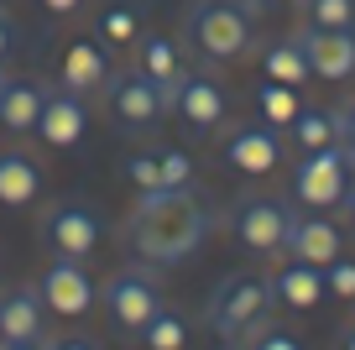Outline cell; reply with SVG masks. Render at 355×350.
I'll use <instances>...</instances> for the list:
<instances>
[{"mask_svg": "<svg viewBox=\"0 0 355 350\" xmlns=\"http://www.w3.org/2000/svg\"><path fill=\"white\" fill-rule=\"evenodd\" d=\"M58 78H63V89L68 94H94V89H105L110 84V53H105L100 42H68L63 47V63H58Z\"/></svg>", "mask_w": 355, "mask_h": 350, "instance_id": "2e32d148", "label": "cell"}, {"mask_svg": "<svg viewBox=\"0 0 355 350\" xmlns=\"http://www.w3.org/2000/svg\"><path fill=\"white\" fill-rule=\"evenodd\" d=\"M84 131H89V110L78 105V94H68V89H47L37 136H42L47 147H58V152H68V147L84 142Z\"/></svg>", "mask_w": 355, "mask_h": 350, "instance_id": "9a60e30c", "label": "cell"}, {"mask_svg": "<svg viewBox=\"0 0 355 350\" xmlns=\"http://www.w3.org/2000/svg\"><path fill=\"white\" fill-rule=\"evenodd\" d=\"M183 32L204 63H235L251 47V16L241 0H193Z\"/></svg>", "mask_w": 355, "mask_h": 350, "instance_id": "3957f363", "label": "cell"}, {"mask_svg": "<svg viewBox=\"0 0 355 350\" xmlns=\"http://www.w3.org/2000/svg\"><path fill=\"white\" fill-rule=\"evenodd\" d=\"M157 178H162V188H189L193 183V162L189 152H157Z\"/></svg>", "mask_w": 355, "mask_h": 350, "instance_id": "4316f807", "label": "cell"}, {"mask_svg": "<svg viewBox=\"0 0 355 350\" xmlns=\"http://www.w3.org/2000/svg\"><path fill=\"white\" fill-rule=\"evenodd\" d=\"M16 340H42V293L37 288L0 293V345H16Z\"/></svg>", "mask_w": 355, "mask_h": 350, "instance_id": "ac0fdd59", "label": "cell"}, {"mask_svg": "<svg viewBox=\"0 0 355 350\" xmlns=\"http://www.w3.org/2000/svg\"><path fill=\"white\" fill-rule=\"evenodd\" d=\"M6 84H11V78H6V63H0V94H6Z\"/></svg>", "mask_w": 355, "mask_h": 350, "instance_id": "f35d334b", "label": "cell"}, {"mask_svg": "<svg viewBox=\"0 0 355 350\" xmlns=\"http://www.w3.org/2000/svg\"><path fill=\"white\" fill-rule=\"evenodd\" d=\"M47 350H94V340H53V345H47Z\"/></svg>", "mask_w": 355, "mask_h": 350, "instance_id": "e575fe53", "label": "cell"}, {"mask_svg": "<svg viewBox=\"0 0 355 350\" xmlns=\"http://www.w3.org/2000/svg\"><path fill=\"white\" fill-rule=\"evenodd\" d=\"M209 241V209L189 188H146L125 215V246L146 267H178Z\"/></svg>", "mask_w": 355, "mask_h": 350, "instance_id": "6da1fadb", "label": "cell"}, {"mask_svg": "<svg viewBox=\"0 0 355 350\" xmlns=\"http://www.w3.org/2000/svg\"><path fill=\"white\" fill-rule=\"evenodd\" d=\"M261 78H272V84H293V89H303L313 78V68H309V58H303V47H298V37H288V42H272L261 53Z\"/></svg>", "mask_w": 355, "mask_h": 350, "instance_id": "7402d4cb", "label": "cell"}, {"mask_svg": "<svg viewBox=\"0 0 355 350\" xmlns=\"http://www.w3.org/2000/svg\"><path fill=\"white\" fill-rule=\"evenodd\" d=\"M157 308H162V293H157L146 267H125V272H115L105 283V314H110V324L121 335H136Z\"/></svg>", "mask_w": 355, "mask_h": 350, "instance_id": "ba28073f", "label": "cell"}, {"mask_svg": "<svg viewBox=\"0 0 355 350\" xmlns=\"http://www.w3.org/2000/svg\"><path fill=\"white\" fill-rule=\"evenodd\" d=\"M0 350H47V340H16V345H0Z\"/></svg>", "mask_w": 355, "mask_h": 350, "instance_id": "8d00e7d4", "label": "cell"}, {"mask_svg": "<svg viewBox=\"0 0 355 350\" xmlns=\"http://www.w3.org/2000/svg\"><path fill=\"white\" fill-rule=\"evenodd\" d=\"M272 303H277V298H272V277H251V272L225 277V283L214 288V298H209V329L230 350H241L245 340L266 324Z\"/></svg>", "mask_w": 355, "mask_h": 350, "instance_id": "7a4b0ae2", "label": "cell"}, {"mask_svg": "<svg viewBox=\"0 0 355 350\" xmlns=\"http://www.w3.org/2000/svg\"><path fill=\"white\" fill-rule=\"evenodd\" d=\"M293 147L298 152H319V147H334L340 142V126H334V110H319V105H303L298 121L288 126Z\"/></svg>", "mask_w": 355, "mask_h": 350, "instance_id": "cb8c5ba5", "label": "cell"}, {"mask_svg": "<svg viewBox=\"0 0 355 350\" xmlns=\"http://www.w3.org/2000/svg\"><path fill=\"white\" fill-rule=\"evenodd\" d=\"M329 293L324 288V267H309V262H288L282 272H272V298L293 314H309L319 308V298Z\"/></svg>", "mask_w": 355, "mask_h": 350, "instance_id": "d6986e66", "label": "cell"}, {"mask_svg": "<svg viewBox=\"0 0 355 350\" xmlns=\"http://www.w3.org/2000/svg\"><path fill=\"white\" fill-rule=\"evenodd\" d=\"M167 115H178V121H183V131L209 136V131H220V126H225V115H230V99H225L220 78L189 74L183 84H178V94L167 99Z\"/></svg>", "mask_w": 355, "mask_h": 350, "instance_id": "9c48e42d", "label": "cell"}, {"mask_svg": "<svg viewBox=\"0 0 355 350\" xmlns=\"http://www.w3.org/2000/svg\"><path fill=\"white\" fill-rule=\"evenodd\" d=\"M0 6H6V0H0Z\"/></svg>", "mask_w": 355, "mask_h": 350, "instance_id": "ab89813d", "label": "cell"}, {"mask_svg": "<svg viewBox=\"0 0 355 350\" xmlns=\"http://www.w3.org/2000/svg\"><path fill=\"white\" fill-rule=\"evenodd\" d=\"M141 32H146L141 0H105L100 16H94V42H100L105 53H121V47L141 42Z\"/></svg>", "mask_w": 355, "mask_h": 350, "instance_id": "e0dca14e", "label": "cell"}, {"mask_svg": "<svg viewBox=\"0 0 355 350\" xmlns=\"http://www.w3.org/2000/svg\"><path fill=\"white\" fill-rule=\"evenodd\" d=\"M42 6H47V11H53V16H73L78 6H84V0H42Z\"/></svg>", "mask_w": 355, "mask_h": 350, "instance_id": "836d02e7", "label": "cell"}, {"mask_svg": "<svg viewBox=\"0 0 355 350\" xmlns=\"http://www.w3.org/2000/svg\"><path fill=\"white\" fill-rule=\"evenodd\" d=\"M345 188H350V167H345V147H319V152H303L298 173H293V199L303 209H340Z\"/></svg>", "mask_w": 355, "mask_h": 350, "instance_id": "5b68a950", "label": "cell"}, {"mask_svg": "<svg viewBox=\"0 0 355 350\" xmlns=\"http://www.w3.org/2000/svg\"><path fill=\"white\" fill-rule=\"evenodd\" d=\"M340 350H355V324H350V329L340 335Z\"/></svg>", "mask_w": 355, "mask_h": 350, "instance_id": "74e56055", "label": "cell"}, {"mask_svg": "<svg viewBox=\"0 0 355 350\" xmlns=\"http://www.w3.org/2000/svg\"><path fill=\"white\" fill-rule=\"evenodd\" d=\"M298 11L309 26H334V32H355V0H298Z\"/></svg>", "mask_w": 355, "mask_h": 350, "instance_id": "484cf974", "label": "cell"}, {"mask_svg": "<svg viewBox=\"0 0 355 350\" xmlns=\"http://www.w3.org/2000/svg\"><path fill=\"white\" fill-rule=\"evenodd\" d=\"M105 105H110V121L121 126L125 136H146L152 126H162V115H167V99H162V89L152 84L146 74H136V68H121V74L105 84Z\"/></svg>", "mask_w": 355, "mask_h": 350, "instance_id": "277c9868", "label": "cell"}, {"mask_svg": "<svg viewBox=\"0 0 355 350\" xmlns=\"http://www.w3.org/2000/svg\"><path fill=\"white\" fill-rule=\"evenodd\" d=\"M324 288H329L334 298H355V262H345V256H334V262L324 267Z\"/></svg>", "mask_w": 355, "mask_h": 350, "instance_id": "f1b7e54d", "label": "cell"}, {"mask_svg": "<svg viewBox=\"0 0 355 350\" xmlns=\"http://www.w3.org/2000/svg\"><path fill=\"white\" fill-rule=\"evenodd\" d=\"M42 194V167L16 147H0V204L6 209H26Z\"/></svg>", "mask_w": 355, "mask_h": 350, "instance_id": "ffe728a7", "label": "cell"}, {"mask_svg": "<svg viewBox=\"0 0 355 350\" xmlns=\"http://www.w3.org/2000/svg\"><path fill=\"white\" fill-rule=\"evenodd\" d=\"M125 178H131L136 188H162V178H157V152H131L125 157Z\"/></svg>", "mask_w": 355, "mask_h": 350, "instance_id": "83f0119b", "label": "cell"}, {"mask_svg": "<svg viewBox=\"0 0 355 350\" xmlns=\"http://www.w3.org/2000/svg\"><path fill=\"white\" fill-rule=\"evenodd\" d=\"M241 350H303L298 345V335H288V329H272V324H261L251 340H245Z\"/></svg>", "mask_w": 355, "mask_h": 350, "instance_id": "f546056e", "label": "cell"}, {"mask_svg": "<svg viewBox=\"0 0 355 350\" xmlns=\"http://www.w3.org/2000/svg\"><path fill=\"white\" fill-rule=\"evenodd\" d=\"M105 225L100 215L89 204H73V199H63V204H53L42 215V241L53 256H68V262H84V256H94V246H100Z\"/></svg>", "mask_w": 355, "mask_h": 350, "instance_id": "8992f818", "label": "cell"}, {"mask_svg": "<svg viewBox=\"0 0 355 350\" xmlns=\"http://www.w3.org/2000/svg\"><path fill=\"white\" fill-rule=\"evenodd\" d=\"M136 340H141L146 350H189V319L173 314V308H157V314L136 329Z\"/></svg>", "mask_w": 355, "mask_h": 350, "instance_id": "d4e9b609", "label": "cell"}, {"mask_svg": "<svg viewBox=\"0 0 355 350\" xmlns=\"http://www.w3.org/2000/svg\"><path fill=\"white\" fill-rule=\"evenodd\" d=\"M282 251H288V262L329 267L334 256H345L340 225H334V219H324L319 209H313V215H293V219H288V235H282Z\"/></svg>", "mask_w": 355, "mask_h": 350, "instance_id": "4fadbf2b", "label": "cell"}, {"mask_svg": "<svg viewBox=\"0 0 355 350\" xmlns=\"http://www.w3.org/2000/svg\"><path fill=\"white\" fill-rule=\"evenodd\" d=\"M136 74H146L157 89H162V99L178 94V84L189 78V63H183V47L173 42L167 32H141V42H136Z\"/></svg>", "mask_w": 355, "mask_h": 350, "instance_id": "5bb4252c", "label": "cell"}, {"mask_svg": "<svg viewBox=\"0 0 355 350\" xmlns=\"http://www.w3.org/2000/svg\"><path fill=\"white\" fill-rule=\"evenodd\" d=\"M298 110H303V99H298V89H293V84H272V78L256 84V115H261V126L288 131V126L298 121Z\"/></svg>", "mask_w": 355, "mask_h": 350, "instance_id": "603a6c76", "label": "cell"}, {"mask_svg": "<svg viewBox=\"0 0 355 350\" xmlns=\"http://www.w3.org/2000/svg\"><path fill=\"white\" fill-rule=\"evenodd\" d=\"M11 53H16V26L6 22V11H0V63H6Z\"/></svg>", "mask_w": 355, "mask_h": 350, "instance_id": "1f68e13d", "label": "cell"}, {"mask_svg": "<svg viewBox=\"0 0 355 350\" xmlns=\"http://www.w3.org/2000/svg\"><path fill=\"white\" fill-rule=\"evenodd\" d=\"M334 126H340V142L355 147V99H345V105L334 110Z\"/></svg>", "mask_w": 355, "mask_h": 350, "instance_id": "4dcf8cb0", "label": "cell"}, {"mask_svg": "<svg viewBox=\"0 0 355 350\" xmlns=\"http://www.w3.org/2000/svg\"><path fill=\"white\" fill-rule=\"evenodd\" d=\"M282 152H288V147H282V131H272V126H241V131H230L225 147H220L225 167H235V173H245V178L277 173Z\"/></svg>", "mask_w": 355, "mask_h": 350, "instance_id": "8fae6325", "label": "cell"}, {"mask_svg": "<svg viewBox=\"0 0 355 350\" xmlns=\"http://www.w3.org/2000/svg\"><path fill=\"white\" fill-rule=\"evenodd\" d=\"M340 209H345V219H350V225H355V183H350V188H345V199H340Z\"/></svg>", "mask_w": 355, "mask_h": 350, "instance_id": "d590c367", "label": "cell"}, {"mask_svg": "<svg viewBox=\"0 0 355 350\" xmlns=\"http://www.w3.org/2000/svg\"><path fill=\"white\" fill-rule=\"evenodd\" d=\"M241 6H245V16H261L272 6H298V0H241Z\"/></svg>", "mask_w": 355, "mask_h": 350, "instance_id": "d6a6232c", "label": "cell"}, {"mask_svg": "<svg viewBox=\"0 0 355 350\" xmlns=\"http://www.w3.org/2000/svg\"><path fill=\"white\" fill-rule=\"evenodd\" d=\"M298 47L309 58L313 78L324 84H345L355 74V32H334V26H298Z\"/></svg>", "mask_w": 355, "mask_h": 350, "instance_id": "30bf717a", "label": "cell"}, {"mask_svg": "<svg viewBox=\"0 0 355 350\" xmlns=\"http://www.w3.org/2000/svg\"><path fill=\"white\" fill-rule=\"evenodd\" d=\"M37 293H42L47 314H63V319H78V314L94 308V283H89L84 262H68V256H58V262L42 272Z\"/></svg>", "mask_w": 355, "mask_h": 350, "instance_id": "7c38bea8", "label": "cell"}, {"mask_svg": "<svg viewBox=\"0 0 355 350\" xmlns=\"http://www.w3.org/2000/svg\"><path fill=\"white\" fill-rule=\"evenodd\" d=\"M42 105H47V89L37 84V78H11V84H6V94H0V126H6L11 136L37 131Z\"/></svg>", "mask_w": 355, "mask_h": 350, "instance_id": "44dd1931", "label": "cell"}, {"mask_svg": "<svg viewBox=\"0 0 355 350\" xmlns=\"http://www.w3.org/2000/svg\"><path fill=\"white\" fill-rule=\"evenodd\" d=\"M288 219H293V209L282 204V199H272V194H245L241 204H235L230 225H235V241H241L245 251L272 256V251H282Z\"/></svg>", "mask_w": 355, "mask_h": 350, "instance_id": "52a82bcc", "label": "cell"}]
</instances>
